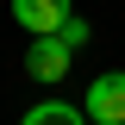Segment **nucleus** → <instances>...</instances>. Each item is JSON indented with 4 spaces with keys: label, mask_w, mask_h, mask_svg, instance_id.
Segmentation results:
<instances>
[{
    "label": "nucleus",
    "mask_w": 125,
    "mask_h": 125,
    "mask_svg": "<svg viewBox=\"0 0 125 125\" xmlns=\"http://www.w3.org/2000/svg\"><path fill=\"white\" fill-rule=\"evenodd\" d=\"M88 125H125V69H106V75L88 81V100H81Z\"/></svg>",
    "instance_id": "nucleus-1"
},
{
    "label": "nucleus",
    "mask_w": 125,
    "mask_h": 125,
    "mask_svg": "<svg viewBox=\"0 0 125 125\" xmlns=\"http://www.w3.org/2000/svg\"><path fill=\"white\" fill-rule=\"evenodd\" d=\"M13 19L31 38H56V31L75 19V6H69V0H13Z\"/></svg>",
    "instance_id": "nucleus-2"
},
{
    "label": "nucleus",
    "mask_w": 125,
    "mask_h": 125,
    "mask_svg": "<svg viewBox=\"0 0 125 125\" xmlns=\"http://www.w3.org/2000/svg\"><path fill=\"white\" fill-rule=\"evenodd\" d=\"M69 56H75V50L62 44V38H31L25 44V75L31 81H62L69 75Z\"/></svg>",
    "instance_id": "nucleus-3"
},
{
    "label": "nucleus",
    "mask_w": 125,
    "mask_h": 125,
    "mask_svg": "<svg viewBox=\"0 0 125 125\" xmlns=\"http://www.w3.org/2000/svg\"><path fill=\"white\" fill-rule=\"evenodd\" d=\"M19 125H88V113H81V106H69V100H38V106H31Z\"/></svg>",
    "instance_id": "nucleus-4"
},
{
    "label": "nucleus",
    "mask_w": 125,
    "mask_h": 125,
    "mask_svg": "<svg viewBox=\"0 0 125 125\" xmlns=\"http://www.w3.org/2000/svg\"><path fill=\"white\" fill-rule=\"evenodd\" d=\"M56 38H62V44H69V50H81V44H88V25H81V19H69V25L56 31Z\"/></svg>",
    "instance_id": "nucleus-5"
}]
</instances>
